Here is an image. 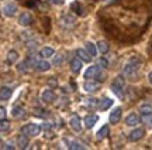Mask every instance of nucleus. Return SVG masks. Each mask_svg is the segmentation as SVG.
<instances>
[{
    "label": "nucleus",
    "mask_w": 152,
    "mask_h": 150,
    "mask_svg": "<svg viewBox=\"0 0 152 150\" xmlns=\"http://www.w3.org/2000/svg\"><path fill=\"white\" fill-rule=\"evenodd\" d=\"M27 47H28V48H31V50H33V48H35V47H37V43H34V41H31V43H28Z\"/></svg>",
    "instance_id": "c9c22d12"
},
{
    "label": "nucleus",
    "mask_w": 152,
    "mask_h": 150,
    "mask_svg": "<svg viewBox=\"0 0 152 150\" xmlns=\"http://www.w3.org/2000/svg\"><path fill=\"white\" fill-rule=\"evenodd\" d=\"M138 123H140V117L137 116L135 113H130L125 117V125L127 126H137Z\"/></svg>",
    "instance_id": "2eb2a0df"
},
{
    "label": "nucleus",
    "mask_w": 152,
    "mask_h": 150,
    "mask_svg": "<svg viewBox=\"0 0 152 150\" xmlns=\"http://www.w3.org/2000/svg\"><path fill=\"white\" fill-rule=\"evenodd\" d=\"M11 94H13V89H11L10 86H3V88H0V100L10 99Z\"/></svg>",
    "instance_id": "4468645a"
},
{
    "label": "nucleus",
    "mask_w": 152,
    "mask_h": 150,
    "mask_svg": "<svg viewBox=\"0 0 152 150\" xmlns=\"http://www.w3.org/2000/svg\"><path fill=\"white\" fill-rule=\"evenodd\" d=\"M141 120L148 129H152V113L151 112H145V113H142Z\"/></svg>",
    "instance_id": "412c9836"
},
{
    "label": "nucleus",
    "mask_w": 152,
    "mask_h": 150,
    "mask_svg": "<svg viewBox=\"0 0 152 150\" xmlns=\"http://www.w3.org/2000/svg\"><path fill=\"white\" fill-rule=\"evenodd\" d=\"M34 68L37 69L38 72H45V71H48L49 68H51V64L48 61H45V58L41 60V61H37V64L34 65Z\"/></svg>",
    "instance_id": "6e6552de"
},
{
    "label": "nucleus",
    "mask_w": 152,
    "mask_h": 150,
    "mask_svg": "<svg viewBox=\"0 0 152 150\" xmlns=\"http://www.w3.org/2000/svg\"><path fill=\"white\" fill-rule=\"evenodd\" d=\"M0 147H3V145H1V142H0Z\"/></svg>",
    "instance_id": "ea45409f"
},
{
    "label": "nucleus",
    "mask_w": 152,
    "mask_h": 150,
    "mask_svg": "<svg viewBox=\"0 0 152 150\" xmlns=\"http://www.w3.org/2000/svg\"><path fill=\"white\" fill-rule=\"evenodd\" d=\"M138 68H140V60H138V58H132V60H130V61L124 65L123 72H124V75H127V77L132 78L137 75Z\"/></svg>",
    "instance_id": "f257e3e1"
},
{
    "label": "nucleus",
    "mask_w": 152,
    "mask_h": 150,
    "mask_svg": "<svg viewBox=\"0 0 152 150\" xmlns=\"http://www.w3.org/2000/svg\"><path fill=\"white\" fill-rule=\"evenodd\" d=\"M6 117V109L3 106H0V119H4Z\"/></svg>",
    "instance_id": "72a5a7b5"
},
{
    "label": "nucleus",
    "mask_w": 152,
    "mask_h": 150,
    "mask_svg": "<svg viewBox=\"0 0 152 150\" xmlns=\"http://www.w3.org/2000/svg\"><path fill=\"white\" fill-rule=\"evenodd\" d=\"M97 65L100 68H107V67H109V61H107L106 58H99V60H97Z\"/></svg>",
    "instance_id": "7c9ffc66"
},
{
    "label": "nucleus",
    "mask_w": 152,
    "mask_h": 150,
    "mask_svg": "<svg viewBox=\"0 0 152 150\" xmlns=\"http://www.w3.org/2000/svg\"><path fill=\"white\" fill-rule=\"evenodd\" d=\"M3 13H4V16H7V17H13L17 13V6L14 4V3H7V4L3 7Z\"/></svg>",
    "instance_id": "423d86ee"
},
{
    "label": "nucleus",
    "mask_w": 152,
    "mask_h": 150,
    "mask_svg": "<svg viewBox=\"0 0 152 150\" xmlns=\"http://www.w3.org/2000/svg\"><path fill=\"white\" fill-rule=\"evenodd\" d=\"M26 64H27L28 67H34V65L37 64V58H35V55H34V54H30V55L27 57V60H26Z\"/></svg>",
    "instance_id": "c85d7f7f"
},
{
    "label": "nucleus",
    "mask_w": 152,
    "mask_h": 150,
    "mask_svg": "<svg viewBox=\"0 0 152 150\" xmlns=\"http://www.w3.org/2000/svg\"><path fill=\"white\" fill-rule=\"evenodd\" d=\"M71 69H72V72H75V74H79L80 72V69H82V61H80V58L79 57H75L73 60L71 61Z\"/></svg>",
    "instance_id": "9b49d317"
},
{
    "label": "nucleus",
    "mask_w": 152,
    "mask_h": 150,
    "mask_svg": "<svg viewBox=\"0 0 152 150\" xmlns=\"http://www.w3.org/2000/svg\"><path fill=\"white\" fill-rule=\"evenodd\" d=\"M41 98H42L44 102H47V103H51V102H54L56 99V95L54 94V91H51V89H45L41 95Z\"/></svg>",
    "instance_id": "0eeeda50"
},
{
    "label": "nucleus",
    "mask_w": 152,
    "mask_h": 150,
    "mask_svg": "<svg viewBox=\"0 0 152 150\" xmlns=\"http://www.w3.org/2000/svg\"><path fill=\"white\" fill-rule=\"evenodd\" d=\"M18 23H20V26L27 27V26H30V24L33 23V16H31L30 13H27V11H24V13H21V14L18 16Z\"/></svg>",
    "instance_id": "20e7f679"
},
{
    "label": "nucleus",
    "mask_w": 152,
    "mask_h": 150,
    "mask_svg": "<svg viewBox=\"0 0 152 150\" xmlns=\"http://www.w3.org/2000/svg\"><path fill=\"white\" fill-rule=\"evenodd\" d=\"M144 134H145V132H144L142 129H134V130L130 133L128 139H130L131 142H138L140 139H142V137H144Z\"/></svg>",
    "instance_id": "1a4fd4ad"
},
{
    "label": "nucleus",
    "mask_w": 152,
    "mask_h": 150,
    "mask_svg": "<svg viewBox=\"0 0 152 150\" xmlns=\"http://www.w3.org/2000/svg\"><path fill=\"white\" fill-rule=\"evenodd\" d=\"M109 133H110L109 126H103V128H102L97 133H96V139H97V140H103L104 137H107V136H109Z\"/></svg>",
    "instance_id": "4be33fe9"
},
{
    "label": "nucleus",
    "mask_w": 152,
    "mask_h": 150,
    "mask_svg": "<svg viewBox=\"0 0 152 150\" xmlns=\"http://www.w3.org/2000/svg\"><path fill=\"white\" fill-rule=\"evenodd\" d=\"M62 24L65 26V27H72L73 24H75V18L69 14H65V16L62 17Z\"/></svg>",
    "instance_id": "b1692460"
},
{
    "label": "nucleus",
    "mask_w": 152,
    "mask_h": 150,
    "mask_svg": "<svg viewBox=\"0 0 152 150\" xmlns=\"http://www.w3.org/2000/svg\"><path fill=\"white\" fill-rule=\"evenodd\" d=\"M100 74V67L99 65H93V67H89L85 72V78L86 79H93V78H97V75Z\"/></svg>",
    "instance_id": "39448f33"
},
{
    "label": "nucleus",
    "mask_w": 152,
    "mask_h": 150,
    "mask_svg": "<svg viewBox=\"0 0 152 150\" xmlns=\"http://www.w3.org/2000/svg\"><path fill=\"white\" fill-rule=\"evenodd\" d=\"M71 128L75 130V132H80L82 129V125H80V117L77 116V115H75V116L71 117Z\"/></svg>",
    "instance_id": "f3484780"
},
{
    "label": "nucleus",
    "mask_w": 152,
    "mask_h": 150,
    "mask_svg": "<svg viewBox=\"0 0 152 150\" xmlns=\"http://www.w3.org/2000/svg\"><path fill=\"white\" fill-rule=\"evenodd\" d=\"M86 50H87V52H89L92 57L97 54V50H96V47H94V44H93V43H86Z\"/></svg>",
    "instance_id": "cd10ccee"
},
{
    "label": "nucleus",
    "mask_w": 152,
    "mask_h": 150,
    "mask_svg": "<svg viewBox=\"0 0 152 150\" xmlns=\"http://www.w3.org/2000/svg\"><path fill=\"white\" fill-rule=\"evenodd\" d=\"M55 51L54 48H51V47H44V48H41V51H39V55H41V58H51V57H54Z\"/></svg>",
    "instance_id": "aec40b11"
},
{
    "label": "nucleus",
    "mask_w": 152,
    "mask_h": 150,
    "mask_svg": "<svg viewBox=\"0 0 152 150\" xmlns=\"http://www.w3.org/2000/svg\"><path fill=\"white\" fill-rule=\"evenodd\" d=\"M97 47H99V50H100V52H102V54H106V52L109 51V44H107L106 41H99Z\"/></svg>",
    "instance_id": "bb28decb"
},
{
    "label": "nucleus",
    "mask_w": 152,
    "mask_h": 150,
    "mask_svg": "<svg viewBox=\"0 0 152 150\" xmlns=\"http://www.w3.org/2000/svg\"><path fill=\"white\" fill-rule=\"evenodd\" d=\"M111 89H113V92L117 95V96L123 98V96H124V94H123V91H124V79L121 77L115 78L113 81V83H111Z\"/></svg>",
    "instance_id": "7ed1b4c3"
},
{
    "label": "nucleus",
    "mask_w": 152,
    "mask_h": 150,
    "mask_svg": "<svg viewBox=\"0 0 152 150\" xmlns=\"http://www.w3.org/2000/svg\"><path fill=\"white\" fill-rule=\"evenodd\" d=\"M11 115H13L14 119H21V117L26 116V111H24L23 106H14L11 109Z\"/></svg>",
    "instance_id": "f8f14e48"
},
{
    "label": "nucleus",
    "mask_w": 152,
    "mask_h": 150,
    "mask_svg": "<svg viewBox=\"0 0 152 150\" xmlns=\"http://www.w3.org/2000/svg\"><path fill=\"white\" fill-rule=\"evenodd\" d=\"M76 55L79 57L82 61H85V62H90V61H92V55H90L86 50H83V48H79V50L76 51Z\"/></svg>",
    "instance_id": "dca6fc26"
},
{
    "label": "nucleus",
    "mask_w": 152,
    "mask_h": 150,
    "mask_svg": "<svg viewBox=\"0 0 152 150\" xmlns=\"http://www.w3.org/2000/svg\"><path fill=\"white\" fill-rule=\"evenodd\" d=\"M97 120H99V117L96 115H89V116L85 117V125H86L87 129H92L97 123Z\"/></svg>",
    "instance_id": "6ab92c4d"
},
{
    "label": "nucleus",
    "mask_w": 152,
    "mask_h": 150,
    "mask_svg": "<svg viewBox=\"0 0 152 150\" xmlns=\"http://www.w3.org/2000/svg\"><path fill=\"white\" fill-rule=\"evenodd\" d=\"M51 3H54V4H62L64 3V0H49Z\"/></svg>",
    "instance_id": "e433bc0d"
},
{
    "label": "nucleus",
    "mask_w": 152,
    "mask_h": 150,
    "mask_svg": "<svg viewBox=\"0 0 152 150\" xmlns=\"http://www.w3.org/2000/svg\"><path fill=\"white\" fill-rule=\"evenodd\" d=\"M83 88H85V91L86 92H94V91H97L99 88V83L97 82H93V81H90V79H86V82H85V85H83Z\"/></svg>",
    "instance_id": "a211bd4d"
},
{
    "label": "nucleus",
    "mask_w": 152,
    "mask_h": 150,
    "mask_svg": "<svg viewBox=\"0 0 152 150\" xmlns=\"http://www.w3.org/2000/svg\"><path fill=\"white\" fill-rule=\"evenodd\" d=\"M17 146H18V149H27L28 147V136H26L24 133L18 134V137H17Z\"/></svg>",
    "instance_id": "ddd939ff"
},
{
    "label": "nucleus",
    "mask_w": 152,
    "mask_h": 150,
    "mask_svg": "<svg viewBox=\"0 0 152 150\" xmlns=\"http://www.w3.org/2000/svg\"><path fill=\"white\" fill-rule=\"evenodd\" d=\"M9 128H10L9 120H6V119H0V132H6V130H9Z\"/></svg>",
    "instance_id": "c756f323"
},
{
    "label": "nucleus",
    "mask_w": 152,
    "mask_h": 150,
    "mask_svg": "<svg viewBox=\"0 0 152 150\" xmlns=\"http://www.w3.org/2000/svg\"><path fill=\"white\" fill-rule=\"evenodd\" d=\"M39 132H41V126L35 125V123H28V125L21 128V133H24L28 137H35L39 134Z\"/></svg>",
    "instance_id": "f03ea898"
},
{
    "label": "nucleus",
    "mask_w": 152,
    "mask_h": 150,
    "mask_svg": "<svg viewBox=\"0 0 152 150\" xmlns=\"http://www.w3.org/2000/svg\"><path fill=\"white\" fill-rule=\"evenodd\" d=\"M148 79H149V83L152 85V72H149V75H148Z\"/></svg>",
    "instance_id": "58836bf2"
},
{
    "label": "nucleus",
    "mask_w": 152,
    "mask_h": 150,
    "mask_svg": "<svg viewBox=\"0 0 152 150\" xmlns=\"http://www.w3.org/2000/svg\"><path fill=\"white\" fill-rule=\"evenodd\" d=\"M69 149L71 150H85L86 146L83 143H79V142H69Z\"/></svg>",
    "instance_id": "393cba45"
},
{
    "label": "nucleus",
    "mask_w": 152,
    "mask_h": 150,
    "mask_svg": "<svg viewBox=\"0 0 152 150\" xmlns=\"http://www.w3.org/2000/svg\"><path fill=\"white\" fill-rule=\"evenodd\" d=\"M89 105L97 106V102H96V99H89Z\"/></svg>",
    "instance_id": "4c0bfd02"
},
{
    "label": "nucleus",
    "mask_w": 152,
    "mask_h": 150,
    "mask_svg": "<svg viewBox=\"0 0 152 150\" xmlns=\"http://www.w3.org/2000/svg\"><path fill=\"white\" fill-rule=\"evenodd\" d=\"M111 105H113V99L104 98V99L102 100V103H100V109H102V111H106V109H109Z\"/></svg>",
    "instance_id": "a878e982"
},
{
    "label": "nucleus",
    "mask_w": 152,
    "mask_h": 150,
    "mask_svg": "<svg viewBox=\"0 0 152 150\" xmlns=\"http://www.w3.org/2000/svg\"><path fill=\"white\" fill-rule=\"evenodd\" d=\"M62 55H54V61H52V65H55V67H58V65H61V62H62Z\"/></svg>",
    "instance_id": "2f4dec72"
},
{
    "label": "nucleus",
    "mask_w": 152,
    "mask_h": 150,
    "mask_svg": "<svg viewBox=\"0 0 152 150\" xmlns=\"http://www.w3.org/2000/svg\"><path fill=\"white\" fill-rule=\"evenodd\" d=\"M3 149H14V146L11 145V143H6V145H3Z\"/></svg>",
    "instance_id": "f704fd0d"
},
{
    "label": "nucleus",
    "mask_w": 152,
    "mask_h": 150,
    "mask_svg": "<svg viewBox=\"0 0 152 150\" xmlns=\"http://www.w3.org/2000/svg\"><path fill=\"white\" fill-rule=\"evenodd\" d=\"M17 60H18V54H17L16 50H10L7 52V62L9 64H14Z\"/></svg>",
    "instance_id": "5701e85b"
},
{
    "label": "nucleus",
    "mask_w": 152,
    "mask_h": 150,
    "mask_svg": "<svg viewBox=\"0 0 152 150\" xmlns=\"http://www.w3.org/2000/svg\"><path fill=\"white\" fill-rule=\"evenodd\" d=\"M121 113H123L121 108H115V109H113V112L110 113V123H118L120 119H121Z\"/></svg>",
    "instance_id": "9d476101"
},
{
    "label": "nucleus",
    "mask_w": 152,
    "mask_h": 150,
    "mask_svg": "<svg viewBox=\"0 0 152 150\" xmlns=\"http://www.w3.org/2000/svg\"><path fill=\"white\" fill-rule=\"evenodd\" d=\"M27 64H26V61L21 62V64H18V67H17V69L20 71V72H27Z\"/></svg>",
    "instance_id": "473e14b6"
}]
</instances>
